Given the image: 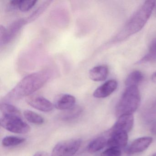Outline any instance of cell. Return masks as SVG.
I'll return each mask as SVG.
<instances>
[{
    "mask_svg": "<svg viewBox=\"0 0 156 156\" xmlns=\"http://www.w3.org/2000/svg\"><path fill=\"white\" fill-rule=\"evenodd\" d=\"M51 2V1H48L44 2L42 4H41L28 18L26 19L27 23L33 21L37 18H39L40 15L42 14L44 12V11L49 7Z\"/></svg>",
    "mask_w": 156,
    "mask_h": 156,
    "instance_id": "44dd1931",
    "label": "cell"
},
{
    "mask_svg": "<svg viewBox=\"0 0 156 156\" xmlns=\"http://www.w3.org/2000/svg\"><path fill=\"white\" fill-rule=\"evenodd\" d=\"M143 74L139 71H133L130 73L126 79L125 84L126 86H137L143 81Z\"/></svg>",
    "mask_w": 156,
    "mask_h": 156,
    "instance_id": "9a60e30c",
    "label": "cell"
},
{
    "mask_svg": "<svg viewBox=\"0 0 156 156\" xmlns=\"http://www.w3.org/2000/svg\"><path fill=\"white\" fill-rule=\"evenodd\" d=\"M117 86V82L116 80H108L98 87L94 92L93 96L98 98L107 97L116 90Z\"/></svg>",
    "mask_w": 156,
    "mask_h": 156,
    "instance_id": "8fae6325",
    "label": "cell"
},
{
    "mask_svg": "<svg viewBox=\"0 0 156 156\" xmlns=\"http://www.w3.org/2000/svg\"><path fill=\"white\" fill-rule=\"evenodd\" d=\"M134 122L133 114L121 115L109 130V133L116 132L129 133L133 128Z\"/></svg>",
    "mask_w": 156,
    "mask_h": 156,
    "instance_id": "8992f818",
    "label": "cell"
},
{
    "mask_svg": "<svg viewBox=\"0 0 156 156\" xmlns=\"http://www.w3.org/2000/svg\"><path fill=\"white\" fill-rule=\"evenodd\" d=\"M26 139L24 138L15 136H7L2 140V144L4 147H11L18 146L25 142Z\"/></svg>",
    "mask_w": 156,
    "mask_h": 156,
    "instance_id": "ffe728a7",
    "label": "cell"
},
{
    "mask_svg": "<svg viewBox=\"0 0 156 156\" xmlns=\"http://www.w3.org/2000/svg\"><path fill=\"white\" fill-rule=\"evenodd\" d=\"M37 2L35 0H20L18 9L23 12H26L31 9Z\"/></svg>",
    "mask_w": 156,
    "mask_h": 156,
    "instance_id": "7402d4cb",
    "label": "cell"
},
{
    "mask_svg": "<svg viewBox=\"0 0 156 156\" xmlns=\"http://www.w3.org/2000/svg\"><path fill=\"white\" fill-rule=\"evenodd\" d=\"M50 77V74L46 72H38L29 75L22 79L5 98L12 100L29 96L41 88Z\"/></svg>",
    "mask_w": 156,
    "mask_h": 156,
    "instance_id": "7a4b0ae2",
    "label": "cell"
},
{
    "mask_svg": "<svg viewBox=\"0 0 156 156\" xmlns=\"http://www.w3.org/2000/svg\"><path fill=\"white\" fill-rule=\"evenodd\" d=\"M151 79H152V81L153 82L156 83V72H155L152 74V76H151Z\"/></svg>",
    "mask_w": 156,
    "mask_h": 156,
    "instance_id": "484cf974",
    "label": "cell"
},
{
    "mask_svg": "<svg viewBox=\"0 0 156 156\" xmlns=\"http://www.w3.org/2000/svg\"><path fill=\"white\" fill-rule=\"evenodd\" d=\"M151 156H156V153H154V154H153Z\"/></svg>",
    "mask_w": 156,
    "mask_h": 156,
    "instance_id": "83f0119b",
    "label": "cell"
},
{
    "mask_svg": "<svg viewBox=\"0 0 156 156\" xmlns=\"http://www.w3.org/2000/svg\"><path fill=\"white\" fill-rule=\"evenodd\" d=\"M23 115L29 122L33 124L40 125L44 122V119L41 116L31 110H25L23 112Z\"/></svg>",
    "mask_w": 156,
    "mask_h": 156,
    "instance_id": "d6986e66",
    "label": "cell"
},
{
    "mask_svg": "<svg viewBox=\"0 0 156 156\" xmlns=\"http://www.w3.org/2000/svg\"><path fill=\"white\" fill-rule=\"evenodd\" d=\"M155 60H156V39H153L151 41L147 53L138 62V63L148 62Z\"/></svg>",
    "mask_w": 156,
    "mask_h": 156,
    "instance_id": "e0dca14e",
    "label": "cell"
},
{
    "mask_svg": "<svg viewBox=\"0 0 156 156\" xmlns=\"http://www.w3.org/2000/svg\"><path fill=\"white\" fill-rule=\"evenodd\" d=\"M33 156H52V155L45 151H39L36 152Z\"/></svg>",
    "mask_w": 156,
    "mask_h": 156,
    "instance_id": "cb8c5ba5",
    "label": "cell"
},
{
    "mask_svg": "<svg viewBox=\"0 0 156 156\" xmlns=\"http://www.w3.org/2000/svg\"><path fill=\"white\" fill-rule=\"evenodd\" d=\"M128 140V133L116 132L110 133V137L107 140V145L109 147H115L121 149L125 147Z\"/></svg>",
    "mask_w": 156,
    "mask_h": 156,
    "instance_id": "30bf717a",
    "label": "cell"
},
{
    "mask_svg": "<svg viewBox=\"0 0 156 156\" xmlns=\"http://www.w3.org/2000/svg\"><path fill=\"white\" fill-rule=\"evenodd\" d=\"M27 23L26 19H20L12 23L9 28L6 30L5 37L3 41L0 43L1 46L9 43L16 37L23 27Z\"/></svg>",
    "mask_w": 156,
    "mask_h": 156,
    "instance_id": "ba28073f",
    "label": "cell"
},
{
    "mask_svg": "<svg viewBox=\"0 0 156 156\" xmlns=\"http://www.w3.org/2000/svg\"><path fill=\"white\" fill-rule=\"evenodd\" d=\"M82 140L73 139L64 140L56 144L52 151V156H73L81 147Z\"/></svg>",
    "mask_w": 156,
    "mask_h": 156,
    "instance_id": "5b68a950",
    "label": "cell"
},
{
    "mask_svg": "<svg viewBox=\"0 0 156 156\" xmlns=\"http://www.w3.org/2000/svg\"><path fill=\"white\" fill-rule=\"evenodd\" d=\"M0 109L3 115H15L22 116L20 111L15 106L8 103L1 104Z\"/></svg>",
    "mask_w": 156,
    "mask_h": 156,
    "instance_id": "ac0fdd59",
    "label": "cell"
},
{
    "mask_svg": "<svg viewBox=\"0 0 156 156\" xmlns=\"http://www.w3.org/2000/svg\"><path fill=\"white\" fill-rule=\"evenodd\" d=\"M26 101L32 107L42 112H50L55 107L51 101L41 96H30L26 98Z\"/></svg>",
    "mask_w": 156,
    "mask_h": 156,
    "instance_id": "52a82bcc",
    "label": "cell"
},
{
    "mask_svg": "<svg viewBox=\"0 0 156 156\" xmlns=\"http://www.w3.org/2000/svg\"><path fill=\"white\" fill-rule=\"evenodd\" d=\"M154 10H155V13H156V4H155V7H154Z\"/></svg>",
    "mask_w": 156,
    "mask_h": 156,
    "instance_id": "4316f807",
    "label": "cell"
},
{
    "mask_svg": "<svg viewBox=\"0 0 156 156\" xmlns=\"http://www.w3.org/2000/svg\"><path fill=\"white\" fill-rule=\"evenodd\" d=\"M140 103V93L137 87H127L117 105L116 115L119 117L125 114H133Z\"/></svg>",
    "mask_w": 156,
    "mask_h": 156,
    "instance_id": "3957f363",
    "label": "cell"
},
{
    "mask_svg": "<svg viewBox=\"0 0 156 156\" xmlns=\"http://www.w3.org/2000/svg\"><path fill=\"white\" fill-rule=\"evenodd\" d=\"M76 101V98L73 96L69 94H62L56 98L54 105L56 109L66 110L73 107Z\"/></svg>",
    "mask_w": 156,
    "mask_h": 156,
    "instance_id": "7c38bea8",
    "label": "cell"
},
{
    "mask_svg": "<svg viewBox=\"0 0 156 156\" xmlns=\"http://www.w3.org/2000/svg\"><path fill=\"white\" fill-rule=\"evenodd\" d=\"M83 111V109L80 107L74 106L70 109L65 110L62 114H61L60 118L62 120L65 121L75 119L80 116Z\"/></svg>",
    "mask_w": 156,
    "mask_h": 156,
    "instance_id": "2e32d148",
    "label": "cell"
},
{
    "mask_svg": "<svg viewBox=\"0 0 156 156\" xmlns=\"http://www.w3.org/2000/svg\"><path fill=\"white\" fill-rule=\"evenodd\" d=\"M152 140L153 139L151 137H142L136 139L126 150V152L129 154H134L142 152L150 146Z\"/></svg>",
    "mask_w": 156,
    "mask_h": 156,
    "instance_id": "9c48e42d",
    "label": "cell"
},
{
    "mask_svg": "<svg viewBox=\"0 0 156 156\" xmlns=\"http://www.w3.org/2000/svg\"><path fill=\"white\" fill-rule=\"evenodd\" d=\"M150 130L151 133L154 135H156V123L152 125Z\"/></svg>",
    "mask_w": 156,
    "mask_h": 156,
    "instance_id": "d4e9b609",
    "label": "cell"
},
{
    "mask_svg": "<svg viewBox=\"0 0 156 156\" xmlns=\"http://www.w3.org/2000/svg\"><path fill=\"white\" fill-rule=\"evenodd\" d=\"M108 73V68L107 66H98L90 70L89 77L95 82H101L106 79Z\"/></svg>",
    "mask_w": 156,
    "mask_h": 156,
    "instance_id": "4fadbf2b",
    "label": "cell"
},
{
    "mask_svg": "<svg viewBox=\"0 0 156 156\" xmlns=\"http://www.w3.org/2000/svg\"><path fill=\"white\" fill-rule=\"evenodd\" d=\"M107 144V140L104 137H99L92 140L87 147L89 153L97 152L104 148Z\"/></svg>",
    "mask_w": 156,
    "mask_h": 156,
    "instance_id": "5bb4252c",
    "label": "cell"
},
{
    "mask_svg": "<svg viewBox=\"0 0 156 156\" xmlns=\"http://www.w3.org/2000/svg\"><path fill=\"white\" fill-rule=\"evenodd\" d=\"M156 3L155 1L145 2L125 24L116 36L117 40L123 41L139 32L148 20Z\"/></svg>",
    "mask_w": 156,
    "mask_h": 156,
    "instance_id": "6da1fadb",
    "label": "cell"
},
{
    "mask_svg": "<svg viewBox=\"0 0 156 156\" xmlns=\"http://www.w3.org/2000/svg\"><path fill=\"white\" fill-rule=\"evenodd\" d=\"M121 149L118 148L109 147L103 151L100 156H121Z\"/></svg>",
    "mask_w": 156,
    "mask_h": 156,
    "instance_id": "603a6c76",
    "label": "cell"
},
{
    "mask_svg": "<svg viewBox=\"0 0 156 156\" xmlns=\"http://www.w3.org/2000/svg\"><path fill=\"white\" fill-rule=\"evenodd\" d=\"M1 125L8 131L17 134H26L31 129L30 126L22 119V116H2Z\"/></svg>",
    "mask_w": 156,
    "mask_h": 156,
    "instance_id": "277c9868",
    "label": "cell"
}]
</instances>
